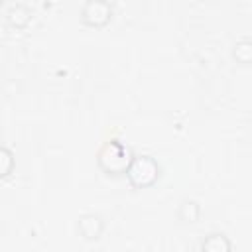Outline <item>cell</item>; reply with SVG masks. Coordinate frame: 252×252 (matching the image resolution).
<instances>
[{"label": "cell", "instance_id": "cell-9", "mask_svg": "<svg viewBox=\"0 0 252 252\" xmlns=\"http://www.w3.org/2000/svg\"><path fill=\"white\" fill-rule=\"evenodd\" d=\"M14 154L10 148L0 144V179H6L14 171Z\"/></svg>", "mask_w": 252, "mask_h": 252}, {"label": "cell", "instance_id": "cell-2", "mask_svg": "<svg viewBox=\"0 0 252 252\" xmlns=\"http://www.w3.org/2000/svg\"><path fill=\"white\" fill-rule=\"evenodd\" d=\"M159 177L161 167L156 158H152L150 154H134L126 171V179L134 189H148L156 185Z\"/></svg>", "mask_w": 252, "mask_h": 252}, {"label": "cell", "instance_id": "cell-7", "mask_svg": "<svg viewBox=\"0 0 252 252\" xmlns=\"http://www.w3.org/2000/svg\"><path fill=\"white\" fill-rule=\"evenodd\" d=\"M175 217H177V220H181L185 224H195L201 219V205L195 199L185 197V199L179 201L177 211H175Z\"/></svg>", "mask_w": 252, "mask_h": 252}, {"label": "cell", "instance_id": "cell-4", "mask_svg": "<svg viewBox=\"0 0 252 252\" xmlns=\"http://www.w3.org/2000/svg\"><path fill=\"white\" fill-rule=\"evenodd\" d=\"M77 232L83 240H98L104 232V220L96 213H85L77 219Z\"/></svg>", "mask_w": 252, "mask_h": 252}, {"label": "cell", "instance_id": "cell-1", "mask_svg": "<svg viewBox=\"0 0 252 252\" xmlns=\"http://www.w3.org/2000/svg\"><path fill=\"white\" fill-rule=\"evenodd\" d=\"M94 158H96V165L102 173H106L110 177H118V175H126L128 165L134 158V152L124 142L112 138L98 148Z\"/></svg>", "mask_w": 252, "mask_h": 252}, {"label": "cell", "instance_id": "cell-3", "mask_svg": "<svg viewBox=\"0 0 252 252\" xmlns=\"http://www.w3.org/2000/svg\"><path fill=\"white\" fill-rule=\"evenodd\" d=\"M114 8L106 0H87L81 4L79 18L87 28H104L110 24Z\"/></svg>", "mask_w": 252, "mask_h": 252}, {"label": "cell", "instance_id": "cell-5", "mask_svg": "<svg viewBox=\"0 0 252 252\" xmlns=\"http://www.w3.org/2000/svg\"><path fill=\"white\" fill-rule=\"evenodd\" d=\"M32 18H33V12L24 2L10 4L8 10H6V22H8V26H12L16 30H24L32 22Z\"/></svg>", "mask_w": 252, "mask_h": 252}, {"label": "cell", "instance_id": "cell-10", "mask_svg": "<svg viewBox=\"0 0 252 252\" xmlns=\"http://www.w3.org/2000/svg\"><path fill=\"white\" fill-rule=\"evenodd\" d=\"M2 6H4V2H2V0H0V8H2Z\"/></svg>", "mask_w": 252, "mask_h": 252}, {"label": "cell", "instance_id": "cell-8", "mask_svg": "<svg viewBox=\"0 0 252 252\" xmlns=\"http://www.w3.org/2000/svg\"><path fill=\"white\" fill-rule=\"evenodd\" d=\"M232 59L238 65H250L252 63V41L250 37H240L232 45Z\"/></svg>", "mask_w": 252, "mask_h": 252}, {"label": "cell", "instance_id": "cell-6", "mask_svg": "<svg viewBox=\"0 0 252 252\" xmlns=\"http://www.w3.org/2000/svg\"><path fill=\"white\" fill-rule=\"evenodd\" d=\"M199 252H232V242L224 232L215 230L201 240Z\"/></svg>", "mask_w": 252, "mask_h": 252}]
</instances>
